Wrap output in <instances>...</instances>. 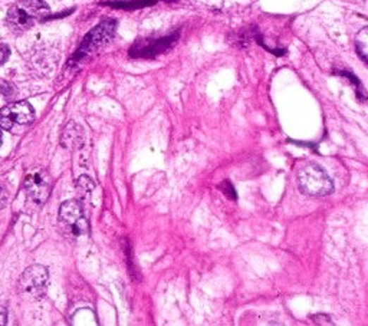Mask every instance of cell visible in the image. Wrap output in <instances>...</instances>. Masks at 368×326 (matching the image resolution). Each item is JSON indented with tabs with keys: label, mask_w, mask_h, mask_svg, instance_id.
Wrapping results in <instances>:
<instances>
[{
	"label": "cell",
	"mask_w": 368,
	"mask_h": 326,
	"mask_svg": "<svg viewBox=\"0 0 368 326\" xmlns=\"http://www.w3.org/2000/svg\"><path fill=\"white\" fill-rule=\"evenodd\" d=\"M6 319H8V313H6L5 308L0 306V325H5L8 322Z\"/></svg>",
	"instance_id": "16"
},
{
	"label": "cell",
	"mask_w": 368,
	"mask_h": 326,
	"mask_svg": "<svg viewBox=\"0 0 368 326\" xmlns=\"http://www.w3.org/2000/svg\"><path fill=\"white\" fill-rule=\"evenodd\" d=\"M77 189L81 196H88L94 190V181L88 175H81L77 181Z\"/></svg>",
	"instance_id": "11"
},
{
	"label": "cell",
	"mask_w": 368,
	"mask_h": 326,
	"mask_svg": "<svg viewBox=\"0 0 368 326\" xmlns=\"http://www.w3.org/2000/svg\"><path fill=\"white\" fill-rule=\"evenodd\" d=\"M9 199V190H8V183L0 177V210H2Z\"/></svg>",
	"instance_id": "13"
},
{
	"label": "cell",
	"mask_w": 368,
	"mask_h": 326,
	"mask_svg": "<svg viewBox=\"0 0 368 326\" xmlns=\"http://www.w3.org/2000/svg\"><path fill=\"white\" fill-rule=\"evenodd\" d=\"M35 120V110L26 101L13 102L0 111V128L11 131L15 125H27Z\"/></svg>",
	"instance_id": "7"
},
{
	"label": "cell",
	"mask_w": 368,
	"mask_h": 326,
	"mask_svg": "<svg viewBox=\"0 0 368 326\" xmlns=\"http://www.w3.org/2000/svg\"><path fill=\"white\" fill-rule=\"evenodd\" d=\"M355 46H357V52L360 54V56L362 58V61L367 62V54H368V27H364V29L357 35Z\"/></svg>",
	"instance_id": "10"
},
{
	"label": "cell",
	"mask_w": 368,
	"mask_h": 326,
	"mask_svg": "<svg viewBox=\"0 0 368 326\" xmlns=\"http://www.w3.org/2000/svg\"><path fill=\"white\" fill-rule=\"evenodd\" d=\"M222 190L225 192V194H226L229 199H233V200H236V194H235L233 186L231 184V181H229V180H226V181H225L223 186H222Z\"/></svg>",
	"instance_id": "14"
},
{
	"label": "cell",
	"mask_w": 368,
	"mask_h": 326,
	"mask_svg": "<svg viewBox=\"0 0 368 326\" xmlns=\"http://www.w3.org/2000/svg\"><path fill=\"white\" fill-rule=\"evenodd\" d=\"M23 184H25L27 197L36 204H44L51 194L52 181H51L48 171L44 168L29 170L26 173Z\"/></svg>",
	"instance_id": "4"
},
{
	"label": "cell",
	"mask_w": 368,
	"mask_h": 326,
	"mask_svg": "<svg viewBox=\"0 0 368 326\" xmlns=\"http://www.w3.org/2000/svg\"><path fill=\"white\" fill-rule=\"evenodd\" d=\"M153 4H154V0H142V2L135 0V2H133V4H106V5L114 6V8H124V9H137V8H142V6L153 5Z\"/></svg>",
	"instance_id": "12"
},
{
	"label": "cell",
	"mask_w": 368,
	"mask_h": 326,
	"mask_svg": "<svg viewBox=\"0 0 368 326\" xmlns=\"http://www.w3.org/2000/svg\"><path fill=\"white\" fill-rule=\"evenodd\" d=\"M176 38L168 36V38L157 39V41H147L145 44H135L131 49V56H140V58H150L154 55H159L160 52H164L168 46L173 45Z\"/></svg>",
	"instance_id": "8"
},
{
	"label": "cell",
	"mask_w": 368,
	"mask_h": 326,
	"mask_svg": "<svg viewBox=\"0 0 368 326\" xmlns=\"http://www.w3.org/2000/svg\"><path fill=\"white\" fill-rule=\"evenodd\" d=\"M59 223L75 237H81L88 233V222L84 217L81 203L77 200H68L61 206Z\"/></svg>",
	"instance_id": "5"
},
{
	"label": "cell",
	"mask_w": 368,
	"mask_h": 326,
	"mask_svg": "<svg viewBox=\"0 0 368 326\" xmlns=\"http://www.w3.org/2000/svg\"><path fill=\"white\" fill-rule=\"evenodd\" d=\"M49 273L45 266L33 265L27 268L19 279V291L33 299H39L45 295L48 287Z\"/></svg>",
	"instance_id": "3"
},
{
	"label": "cell",
	"mask_w": 368,
	"mask_h": 326,
	"mask_svg": "<svg viewBox=\"0 0 368 326\" xmlns=\"http://www.w3.org/2000/svg\"><path fill=\"white\" fill-rule=\"evenodd\" d=\"M84 139V131L75 123H69L62 134V146L65 149H72L81 146Z\"/></svg>",
	"instance_id": "9"
},
{
	"label": "cell",
	"mask_w": 368,
	"mask_h": 326,
	"mask_svg": "<svg viewBox=\"0 0 368 326\" xmlns=\"http://www.w3.org/2000/svg\"><path fill=\"white\" fill-rule=\"evenodd\" d=\"M0 144H2V134H0Z\"/></svg>",
	"instance_id": "17"
},
{
	"label": "cell",
	"mask_w": 368,
	"mask_h": 326,
	"mask_svg": "<svg viewBox=\"0 0 368 326\" xmlns=\"http://www.w3.org/2000/svg\"><path fill=\"white\" fill-rule=\"evenodd\" d=\"M116 29H117V22H114V20L101 22L94 30H91L87 35V38L84 39L78 54L75 55V59H81L85 55L94 54L95 51L102 48L105 44H108L113 39Z\"/></svg>",
	"instance_id": "6"
},
{
	"label": "cell",
	"mask_w": 368,
	"mask_h": 326,
	"mask_svg": "<svg viewBox=\"0 0 368 326\" xmlns=\"http://www.w3.org/2000/svg\"><path fill=\"white\" fill-rule=\"evenodd\" d=\"M9 55H11L9 48L5 45H0V65H4L9 59Z\"/></svg>",
	"instance_id": "15"
},
{
	"label": "cell",
	"mask_w": 368,
	"mask_h": 326,
	"mask_svg": "<svg viewBox=\"0 0 368 326\" xmlns=\"http://www.w3.org/2000/svg\"><path fill=\"white\" fill-rule=\"evenodd\" d=\"M298 187L309 197H325L334 192V183L326 171L315 163L302 167L298 173Z\"/></svg>",
	"instance_id": "2"
},
{
	"label": "cell",
	"mask_w": 368,
	"mask_h": 326,
	"mask_svg": "<svg viewBox=\"0 0 368 326\" xmlns=\"http://www.w3.org/2000/svg\"><path fill=\"white\" fill-rule=\"evenodd\" d=\"M49 6L44 0H19L8 12V25L16 33H22L32 27L36 22L47 19Z\"/></svg>",
	"instance_id": "1"
}]
</instances>
